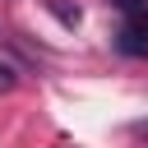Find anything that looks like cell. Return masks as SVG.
Here are the masks:
<instances>
[{
    "label": "cell",
    "instance_id": "cell-1",
    "mask_svg": "<svg viewBox=\"0 0 148 148\" xmlns=\"http://www.w3.org/2000/svg\"><path fill=\"white\" fill-rule=\"evenodd\" d=\"M116 51L134 56V60H148V14H125V23L116 32Z\"/></svg>",
    "mask_w": 148,
    "mask_h": 148
},
{
    "label": "cell",
    "instance_id": "cell-2",
    "mask_svg": "<svg viewBox=\"0 0 148 148\" xmlns=\"http://www.w3.org/2000/svg\"><path fill=\"white\" fill-rule=\"evenodd\" d=\"M46 9H51V14H56V18H60V23H65V28H74V23H79V5H74V9H69V5H65V0H46Z\"/></svg>",
    "mask_w": 148,
    "mask_h": 148
},
{
    "label": "cell",
    "instance_id": "cell-3",
    "mask_svg": "<svg viewBox=\"0 0 148 148\" xmlns=\"http://www.w3.org/2000/svg\"><path fill=\"white\" fill-rule=\"evenodd\" d=\"M14 83H18L14 65H5V60H0V92H14Z\"/></svg>",
    "mask_w": 148,
    "mask_h": 148
}]
</instances>
